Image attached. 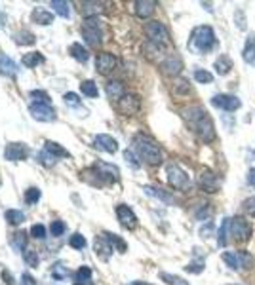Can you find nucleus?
Masks as SVG:
<instances>
[{"instance_id": "obj_44", "label": "nucleus", "mask_w": 255, "mask_h": 285, "mask_svg": "<svg viewBox=\"0 0 255 285\" xmlns=\"http://www.w3.org/2000/svg\"><path fill=\"white\" fill-rule=\"evenodd\" d=\"M160 278L168 285H188L183 278H177V276H172V274H166V272H162Z\"/></svg>"}, {"instance_id": "obj_38", "label": "nucleus", "mask_w": 255, "mask_h": 285, "mask_svg": "<svg viewBox=\"0 0 255 285\" xmlns=\"http://www.w3.org/2000/svg\"><path fill=\"white\" fill-rule=\"evenodd\" d=\"M228 223H230V219H223L221 226H219V238H217V246L219 247H225L227 246V232H228Z\"/></svg>"}, {"instance_id": "obj_13", "label": "nucleus", "mask_w": 255, "mask_h": 285, "mask_svg": "<svg viewBox=\"0 0 255 285\" xmlns=\"http://www.w3.org/2000/svg\"><path fill=\"white\" fill-rule=\"evenodd\" d=\"M116 217L120 221V225L124 226V228H128V230H132V228L137 226V217H135V213L132 211V207L124 206V204L116 206Z\"/></svg>"}, {"instance_id": "obj_27", "label": "nucleus", "mask_w": 255, "mask_h": 285, "mask_svg": "<svg viewBox=\"0 0 255 285\" xmlns=\"http://www.w3.org/2000/svg\"><path fill=\"white\" fill-rule=\"evenodd\" d=\"M214 69L217 74H228L232 69V59L228 57L227 53H223L221 57H217V61L214 63Z\"/></svg>"}, {"instance_id": "obj_46", "label": "nucleus", "mask_w": 255, "mask_h": 285, "mask_svg": "<svg viewBox=\"0 0 255 285\" xmlns=\"http://www.w3.org/2000/svg\"><path fill=\"white\" fill-rule=\"evenodd\" d=\"M242 209L244 213H248L249 217H253L255 219V198H248L244 204H242Z\"/></svg>"}, {"instance_id": "obj_31", "label": "nucleus", "mask_w": 255, "mask_h": 285, "mask_svg": "<svg viewBox=\"0 0 255 285\" xmlns=\"http://www.w3.org/2000/svg\"><path fill=\"white\" fill-rule=\"evenodd\" d=\"M31 105L52 106V99H50V95H48L46 92H42V90H34V92H31Z\"/></svg>"}, {"instance_id": "obj_5", "label": "nucleus", "mask_w": 255, "mask_h": 285, "mask_svg": "<svg viewBox=\"0 0 255 285\" xmlns=\"http://www.w3.org/2000/svg\"><path fill=\"white\" fill-rule=\"evenodd\" d=\"M80 33L86 40L88 46L97 48L101 46V38H103V31H101V21L97 17H90L82 23L80 27Z\"/></svg>"}, {"instance_id": "obj_26", "label": "nucleus", "mask_w": 255, "mask_h": 285, "mask_svg": "<svg viewBox=\"0 0 255 285\" xmlns=\"http://www.w3.org/2000/svg\"><path fill=\"white\" fill-rule=\"evenodd\" d=\"M73 283L74 285H94L92 283V270H90L88 266L78 268L73 276Z\"/></svg>"}, {"instance_id": "obj_2", "label": "nucleus", "mask_w": 255, "mask_h": 285, "mask_svg": "<svg viewBox=\"0 0 255 285\" xmlns=\"http://www.w3.org/2000/svg\"><path fill=\"white\" fill-rule=\"evenodd\" d=\"M217 46V38H215L214 29L209 25H198L193 29L190 38H188V48L196 53H209L214 52Z\"/></svg>"}, {"instance_id": "obj_36", "label": "nucleus", "mask_w": 255, "mask_h": 285, "mask_svg": "<svg viewBox=\"0 0 255 285\" xmlns=\"http://www.w3.org/2000/svg\"><path fill=\"white\" fill-rule=\"evenodd\" d=\"M4 217H6V221L10 225H14V226L21 225V223L25 221V215L21 211H17V209H8V211L4 213Z\"/></svg>"}, {"instance_id": "obj_39", "label": "nucleus", "mask_w": 255, "mask_h": 285, "mask_svg": "<svg viewBox=\"0 0 255 285\" xmlns=\"http://www.w3.org/2000/svg\"><path fill=\"white\" fill-rule=\"evenodd\" d=\"M69 276V268L63 262H55L54 266H52V278L55 279H65Z\"/></svg>"}, {"instance_id": "obj_32", "label": "nucleus", "mask_w": 255, "mask_h": 285, "mask_svg": "<svg viewBox=\"0 0 255 285\" xmlns=\"http://www.w3.org/2000/svg\"><path fill=\"white\" fill-rule=\"evenodd\" d=\"M42 63H44V55L38 52H31L23 57V65L29 67V69H36V67L42 65Z\"/></svg>"}, {"instance_id": "obj_15", "label": "nucleus", "mask_w": 255, "mask_h": 285, "mask_svg": "<svg viewBox=\"0 0 255 285\" xmlns=\"http://www.w3.org/2000/svg\"><path fill=\"white\" fill-rule=\"evenodd\" d=\"M4 156L10 162H19V160H25L29 156V148L23 143H10L4 150Z\"/></svg>"}, {"instance_id": "obj_20", "label": "nucleus", "mask_w": 255, "mask_h": 285, "mask_svg": "<svg viewBox=\"0 0 255 285\" xmlns=\"http://www.w3.org/2000/svg\"><path fill=\"white\" fill-rule=\"evenodd\" d=\"M160 67H162V71H164V74H168V76H175V74L181 73L183 63L177 55H169V57H166V59L162 61Z\"/></svg>"}, {"instance_id": "obj_6", "label": "nucleus", "mask_w": 255, "mask_h": 285, "mask_svg": "<svg viewBox=\"0 0 255 285\" xmlns=\"http://www.w3.org/2000/svg\"><path fill=\"white\" fill-rule=\"evenodd\" d=\"M90 175H95L97 177V185H105V183H116L120 179V171L116 166H111V164H105V162H97L90 171Z\"/></svg>"}, {"instance_id": "obj_33", "label": "nucleus", "mask_w": 255, "mask_h": 285, "mask_svg": "<svg viewBox=\"0 0 255 285\" xmlns=\"http://www.w3.org/2000/svg\"><path fill=\"white\" fill-rule=\"evenodd\" d=\"M34 38L36 36L33 33H29V31H21V33L14 34L15 44H19V46H31V44H34Z\"/></svg>"}, {"instance_id": "obj_18", "label": "nucleus", "mask_w": 255, "mask_h": 285, "mask_svg": "<svg viewBox=\"0 0 255 285\" xmlns=\"http://www.w3.org/2000/svg\"><path fill=\"white\" fill-rule=\"evenodd\" d=\"M19 71V67L10 55L6 53H0V74H4L8 78H15V74Z\"/></svg>"}, {"instance_id": "obj_3", "label": "nucleus", "mask_w": 255, "mask_h": 285, "mask_svg": "<svg viewBox=\"0 0 255 285\" xmlns=\"http://www.w3.org/2000/svg\"><path fill=\"white\" fill-rule=\"evenodd\" d=\"M134 150L139 154V158L145 160L148 166H158L162 162V150L156 145L155 139H151L145 133H137L134 137Z\"/></svg>"}, {"instance_id": "obj_16", "label": "nucleus", "mask_w": 255, "mask_h": 285, "mask_svg": "<svg viewBox=\"0 0 255 285\" xmlns=\"http://www.w3.org/2000/svg\"><path fill=\"white\" fill-rule=\"evenodd\" d=\"M29 111L33 114L34 120L38 122H54L55 120V111L54 106H46V105H31Z\"/></svg>"}, {"instance_id": "obj_9", "label": "nucleus", "mask_w": 255, "mask_h": 285, "mask_svg": "<svg viewBox=\"0 0 255 285\" xmlns=\"http://www.w3.org/2000/svg\"><path fill=\"white\" fill-rule=\"evenodd\" d=\"M228 232L236 242H248L251 238V234H253V228L244 217H235L228 223Z\"/></svg>"}, {"instance_id": "obj_10", "label": "nucleus", "mask_w": 255, "mask_h": 285, "mask_svg": "<svg viewBox=\"0 0 255 285\" xmlns=\"http://www.w3.org/2000/svg\"><path fill=\"white\" fill-rule=\"evenodd\" d=\"M211 105L215 108H221V111H227V113H235L242 106V101L236 97V95H228V93H217L211 97Z\"/></svg>"}, {"instance_id": "obj_35", "label": "nucleus", "mask_w": 255, "mask_h": 285, "mask_svg": "<svg viewBox=\"0 0 255 285\" xmlns=\"http://www.w3.org/2000/svg\"><path fill=\"white\" fill-rule=\"evenodd\" d=\"M103 236H105V238L109 239V244L113 246V249H114V247H116V249H118V251H120V253H124V251H126V249H128L126 242H124V239H122L120 236H116V234H111V232H105V234H103Z\"/></svg>"}, {"instance_id": "obj_56", "label": "nucleus", "mask_w": 255, "mask_h": 285, "mask_svg": "<svg viewBox=\"0 0 255 285\" xmlns=\"http://www.w3.org/2000/svg\"><path fill=\"white\" fill-rule=\"evenodd\" d=\"M2 276H4V279H8V285H14V281H12V278H10V274L4 272V274H2Z\"/></svg>"}, {"instance_id": "obj_29", "label": "nucleus", "mask_w": 255, "mask_h": 285, "mask_svg": "<svg viewBox=\"0 0 255 285\" xmlns=\"http://www.w3.org/2000/svg\"><path fill=\"white\" fill-rule=\"evenodd\" d=\"M33 21L38 25H50V23H54V15L44 8H36L33 12Z\"/></svg>"}, {"instance_id": "obj_49", "label": "nucleus", "mask_w": 255, "mask_h": 285, "mask_svg": "<svg viewBox=\"0 0 255 285\" xmlns=\"http://www.w3.org/2000/svg\"><path fill=\"white\" fill-rule=\"evenodd\" d=\"M175 92H177V93H188V92H190L188 80H185V78L177 80V82H175Z\"/></svg>"}, {"instance_id": "obj_57", "label": "nucleus", "mask_w": 255, "mask_h": 285, "mask_svg": "<svg viewBox=\"0 0 255 285\" xmlns=\"http://www.w3.org/2000/svg\"><path fill=\"white\" fill-rule=\"evenodd\" d=\"M130 285H151V283H145V281H134V283H130Z\"/></svg>"}, {"instance_id": "obj_47", "label": "nucleus", "mask_w": 255, "mask_h": 285, "mask_svg": "<svg viewBox=\"0 0 255 285\" xmlns=\"http://www.w3.org/2000/svg\"><path fill=\"white\" fill-rule=\"evenodd\" d=\"M187 268V272H193V274H200L202 270H204V260L198 259V260H193L188 266H185Z\"/></svg>"}, {"instance_id": "obj_12", "label": "nucleus", "mask_w": 255, "mask_h": 285, "mask_svg": "<svg viewBox=\"0 0 255 285\" xmlns=\"http://www.w3.org/2000/svg\"><path fill=\"white\" fill-rule=\"evenodd\" d=\"M139 108H141V101H139L137 95H130V93H126V95L118 101V111H120L122 114H126V116L135 114Z\"/></svg>"}, {"instance_id": "obj_37", "label": "nucleus", "mask_w": 255, "mask_h": 285, "mask_svg": "<svg viewBox=\"0 0 255 285\" xmlns=\"http://www.w3.org/2000/svg\"><path fill=\"white\" fill-rule=\"evenodd\" d=\"M80 90L84 95H88V97H97V95H99V90H97L95 82H92V80H84L80 84Z\"/></svg>"}, {"instance_id": "obj_21", "label": "nucleus", "mask_w": 255, "mask_h": 285, "mask_svg": "<svg viewBox=\"0 0 255 285\" xmlns=\"http://www.w3.org/2000/svg\"><path fill=\"white\" fill-rule=\"evenodd\" d=\"M105 92H107V97L111 101H120L126 92H124V84L118 82V80H111L107 82V87H105Z\"/></svg>"}, {"instance_id": "obj_4", "label": "nucleus", "mask_w": 255, "mask_h": 285, "mask_svg": "<svg viewBox=\"0 0 255 285\" xmlns=\"http://www.w3.org/2000/svg\"><path fill=\"white\" fill-rule=\"evenodd\" d=\"M145 33L148 36V42L153 44L155 48H166L169 44V34L168 29L162 25L160 21H148L145 25Z\"/></svg>"}, {"instance_id": "obj_30", "label": "nucleus", "mask_w": 255, "mask_h": 285, "mask_svg": "<svg viewBox=\"0 0 255 285\" xmlns=\"http://www.w3.org/2000/svg\"><path fill=\"white\" fill-rule=\"evenodd\" d=\"M69 53L73 55L76 61H80V63H86L88 59H90V53H88V50L82 44H71V48H69Z\"/></svg>"}, {"instance_id": "obj_53", "label": "nucleus", "mask_w": 255, "mask_h": 285, "mask_svg": "<svg viewBox=\"0 0 255 285\" xmlns=\"http://www.w3.org/2000/svg\"><path fill=\"white\" fill-rule=\"evenodd\" d=\"M25 262H27L29 266H36L38 265V255H36V251H25Z\"/></svg>"}, {"instance_id": "obj_45", "label": "nucleus", "mask_w": 255, "mask_h": 285, "mask_svg": "<svg viewBox=\"0 0 255 285\" xmlns=\"http://www.w3.org/2000/svg\"><path fill=\"white\" fill-rule=\"evenodd\" d=\"M38 160H40V164H44V166H54L55 162H57V158H54V156H52V154L50 152H46V150H44V148H42V152L38 154Z\"/></svg>"}, {"instance_id": "obj_42", "label": "nucleus", "mask_w": 255, "mask_h": 285, "mask_svg": "<svg viewBox=\"0 0 255 285\" xmlns=\"http://www.w3.org/2000/svg\"><path fill=\"white\" fill-rule=\"evenodd\" d=\"M69 246L74 247V249H84L86 247V238L80 236V234H73L71 239H69Z\"/></svg>"}, {"instance_id": "obj_1", "label": "nucleus", "mask_w": 255, "mask_h": 285, "mask_svg": "<svg viewBox=\"0 0 255 285\" xmlns=\"http://www.w3.org/2000/svg\"><path fill=\"white\" fill-rule=\"evenodd\" d=\"M183 116L188 122V126L193 127V131L200 137L204 143H211L215 139V127L214 122L208 114L204 113L202 106H190L187 111H183Z\"/></svg>"}, {"instance_id": "obj_25", "label": "nucleus", "mask_w": 255, "mask_h": 285, "mask_svg": "<svg viewBox=\"0 0 255 285\" xmlns=\"http://www.w3.org/2000/svg\"><path fill=\"white\" fill-rule=\"evenodd\" d=\"M244 61L248 63V65H253L255 67V34H249L248 38H246V46H244Z\"/></svg>"}, {"instance_id": "obj_11", "label": "nucleus", "mask_w": 255, "mask_h": 285, "mask_svg": "<svg viewBox=\"0 0 255 285\" xmlns=\"http://www.w3.org/2000/svg\"><path fill=\"white\" fill-rule=\"evenodd\" d=\"M198 188H200L202 192H209V194L217 192L219 190V179H217V175L214 171H209V169H204L198 175Z\"/></svg>"}, {"instance_id": "obj_8", "label": "nucleus", "mask_w": 255, "mask_h": 285, "mask_svg": "<svg viewBox=\"0 0 255 285\" xmlns=\"http://www.w3.org/2000/svg\"><path fill=\"white\" fill-rule=\"evenodd\" d=\"M166 175H168V183L174 188L177 190H188L190 188V179H188V175L181 169V166H177V164H168L166 166Z\"/></svg>"}, {"instance_id": "obj_7", "label": "nucleus", "mask_w": 255, "mask_h": 285, "mask_svg": "<svg viewBox=\"0 0 255 285\" xmlns=\"http://www.w3.org/2000/svg\"><path fill=\"white\" fill-rule=\"evenodd\" d=\"M225 265L232 270H248L253 266V257L248 251H225L223 253Z\"/></svg>"}, {"instance_id": "obj_40", "label": "nucleus", "mask_w": 255, "mask_h": 285, "mask_svg": "<svg viewBox=\"0 0 255 285\" xmlns=\"http://www.w3.org/2000/svg\"><path fill=\"white\" fill-rule=\"evenodd\" d=\"M195 80L198 84H211V82H214V74L208 73V71H204V69H196Z\"/></svg>"}, {"instance_id": "obj_48", "label": "nucleus", "mask_w": 255, "mask_h": 285, "mask_svg": "<svg viewBox=\"0 0 255 285\" xmlns=\"http://www.w3.org/2000/svg\"><path fill=\"white\" fill-rule=\"evenodd\" d=\"M31 234H33L34 239H44L46 238V228L42 225H33V228H31Z\"/></svg>"}, {"instance_id": "obj_24", "label": "nucleus", "mask_w": 255, "mask_h": 285, "mask_svg": "<svg viewBox=\"0 0 255 285\" xmlns=\"http://www.w3.org/2000/svg\"><path fill=\"white\" fill-rule=\"evenodd\" d=\"M113 251H114L113 246L109 244V239L105 238V236H97V238H95V253L99 255L101 259H109Z\"/></svg>"}, {"instance_id": "obj_34", "label": "nucleus", "mask_w": 255, "mask_h": 285, "mask_svg": "<svg viewBox=\"0 0 255 285\" xmlns=\"http://www.w3.org/2000/svg\"><path fill=\"white\" fill-rule=\"evenodd\" d=\"M52 10H54L57 15H61V17H69V15H71V4H69V2H63V0H54V2H52Z\"/></svg>"}, {"instance_id": "obj_19", "label": "nucleus", "mask_w": 255, "mask_h": 285, "mask_svg": "<svg viewBox=\"0 0 255 285\" xmlns=\"http://www.w3.org/2000/svg\"><path fill=\"white\" fill-rule=\"evenodd\" d=\"M155 10H156V2H153V0H137V2H134L135 15L141 17V19L151 17L155 13Z\"/></svg>"}, {"instance_id": "obj_50", "label": "nucleus", "mask_w": 255, "mask_h": 285, "mask_svg": "<svg viewBox=\"0 0 255 285\" xmlns=\"http://www.w3.org/2000/svg\"><path fill=\"white\" fill-rule=\"evenodd\" d=\"M50 230H52V236L57 238V236H61V234L65 232V223H61V221H54Z\"/></svg>"}, {"instance_id": "obj_54", "label": "nucleus", "mask_w": 255, "mask_h": 285, "mask_svg": "<svg viewBox=\"0 0 255 285\" xmlns=\"http://www.w3.org/2000/svg\"><path fill=\"white\" fill-rule=\"evenodd\" d=\"M21 285H36V281H34V278L31 274H23L21 276Z\"/></svg>"}, {"instance_id": "obj_51", "label": "nucleus", "mask_w": 255, "mask_h": 285, "mask_svg": "<svg viewBox=\"0 0 255 285\" xmlns=\"http://www.w3.org/2000/svg\"><path fill=\"white\" fill-rule=\"evenodd\" d=\"M124 158H126V162L132 167H134V169H137V167H139V162H137V158H135L134 150H124Z\"/></svg>"}, {"instance_id": "obj_41", "label": "nucleus", "mask_w": 255, "mask_h": 285, "mask_svg": "<svg viewBox=\"0 0 255 285\" xmlns=\"http://www.w3.org/2000/svg\"><path fill=\"white\" fill-rule=\"evenodd\" d=\"M12 246L15 247V249H25V246H27V234L25 232H15L14 238H12Z\"/></svg>"}, {"instance_id": "obj_28", "label": "nucleus", "mask_w": 255, "mask_h": 285, "mask_svg": "<svg viewBox=\"0 0 255 285\" xmlns=\"http://www.w3.org/2000/svg\"><path fill=\"white\" fill-rule=\"evenodd\" d=\"M44 150L52 154L54 158H71V154H69L61 145L54 143V141H46V143H44Z\"/></svg>"}, {"instance_id": "obj_55", "label": "nucleus", "mask_w": 255, "mask_h": 285, "mask_svg": "<svg viewBox=\"0 0 255 285\" xmlns=\"http://www.w3.org/2000/svg\"><path fill=\"white\" fill-rule=\"evenodd\" d=\"M248 183L255 188V169H249L248 171Z\"/></svg>"}, {"instance_id": "obj_43", "label": "nucleus", "mask_w": 255, "mask_h": 285, "mask_svg": "<svg viewBox=\"0 0 255 285\" xmlns=\"http://www.w3.org/2000/svg\"><path fill=\"white\" fill-rule=\"evenodd\" d=\"M40 200V188H27V192H25V202L27 204H36Z\"/></svg>"}, {"instance_id": "obj_52", "label": "nucleus", "mask_w": 255, "mask_h": 285, "mask_svg": "<svg viewBox=\"0 0 255 285\" xmlns=\"http://www.w3.org/2000/svg\"><path fill=\"white\" fill-rule=\"evenodd\" d=\"M63 99H65V103H67V105H71V106H78V105H80L78 95H76V93H73V92L65 93V97H63Z\"/></svg>"}, {"instance_id": "obj_22", "label": "nucleus", "mask_w": 255, "mask_h": 285, "mask_svg": "<svg viewBox=\"0 0 255 285\" xmlns=\"http://www.w3.org/2000/svg\"><path fill=\"white\" fill-rule=\"evenodd\" d=\"M143 190H145V194H148V196H153V198H156V200H160V202H164V204H168V206L175 204V198H174V196H172L169 192H166V190H162V188H158V186H145Z\"/></svg>"}, {"instance_id": "obj_17", "label": "nucleus", "mask_w": 255, "mask_h": 285, "mask_svg": "<svg viewBox=\"0 0 255 285\" xmlns=\"http://www.w3.org/2000/svg\"><path fill=\"white\" fill-rule=\"evenodd\" d=\"M94 145H95V148H99V150L109 152V154H114L116 150H118V143H116V139H113L111 135H105V133L95 135Z\"/></svg>"}, {"instance_id": "obj_23", "label": "nucleus", "mask_w": 255, "mask_h": 285, "mask_svg": "<svg viewBox=\"0 0 255 285\" xmlns=\"http://www.w3.org/2000/svg\"><path fill=\"white\" fill-rule=\"evenodd\" d=\"M103 2H82L80 4V13L90 19V17H97V13H103Z\"/></svg>"}, {"instance_id": "obj_14", "label": "nucleus", "mask_w": 255, "mask_h": 285, "mask_svg": "<svg viewBox=\"0 0 255 285\" xmlns=\"http://www.w3.org/2000/svg\"><path fill=\"white\" fill-rule=\"evenodd\" d=\"M114 67H116V57H114L113 53L103 52L97 55V59H95V69H97V73L99 74L113 73Z\"/></svg>"}]
</instances>
